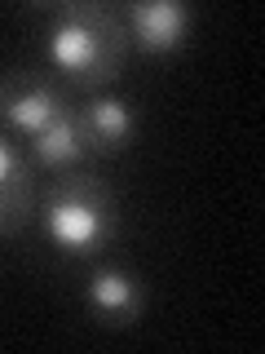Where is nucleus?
I'll return each mask as SVG.
<instances>
[{
    "label": "nucleus",
    "mask_w": 265,
    "mask_h": 354,
    "mask_svg": "<svg viewBox=\"0 0 265 354\" xmlns=\"http://www.w3.org/2000/svg\"><path fill=\"white\" fill-rule=\"evenodd\" d=\"M75 120H80V133H84L93 160H102V155H119L132 142V133H137L132 102L119 97L115 88H97V93L75 97Z\"/></svg>",
    "instance_id": "6"
},
{
    "label": "nucleus",
    "mask_w": 265,
    "mask_h": 354,
    "mask_svg": "<svg viewBox=\"0 0 265 354\" xmlns=\"http://www.w3.org/2000/svg\"><path fill=\"white\" fill-rule=\"evenodd\" d=\"M71 102H75V93L62 80H53L44 66L14 62L9 71H0V129L18 142L36 138Z\"/></svg>",
    "instance_id": "3"
},
{
    "label": "nucleus",
    "mask_w": 265,
    "mask_h": 354,
    "mask_svg": "<svg viewBox=\"0 0 265 354\" xmlns=\"http://www.w3.org/2000/svg\"><path fill=\"white\" fill-rule=\"evenodd\" d=\"M36 221L58 257L97 261L119 235V199L93 169L53 177L36 199Z\"/></svg>",
    "instance_id": "2"
},
{
    "label": "nucleus",
    "mask_w": 265,
    "mask_h": 354,
    "mask_svg": "<svg viewBox=\"0 0 265 354\" xmlns=\"http://www.w3.org/2000/svg\"><path fill=\"white\" fill-rule=\"evenodd\" d=\"M27 147V160L36 164V173L44 177H62V173H75V169H88V142L80 133V120H75V102L62 111L58 120H49L36 138L22 142Z\"/></svg>",
    "instance_id": "8"
},
{
    "label": "nucleus",
    "mask_w": 265,
    "mask_h": 354,
    "mask_svg": "<svg viewBox=\"0 0 265 354\" xmlns=\"http://www.w3.org/2000/svg\"><path fill=\"white\" fill-rule=\"evenodd\" d=\"M36 164L27 160V147L0 129V239L18 235L36 217Z\"/></svg>",
    "instance_id": "7"
},
{
    "label": "nucleus",
    "mask_w": 265,
    "mask_h": 354,
    "mask_svg": "<svg viewBox=\"0 0 265 354\" xmlns=\"http://www.w3.org/2000/svg\"><path fill=\"white\" fill-rule=\"evenodd\" d=\"M128 49L132 40L124 27V5L62 0V5H49L40 18L44 71L80 97L115 84L124 75Z\"/></svg>",
    "instance_id": "1"
},
{
    "label": "nucleus",
    "mask_w": 265,
    "mask_h": 354,
    "mask_svg": "<svg viewBox=\"0 0 265 354\" xmlns=\"http://www.w3.org/2000/svg\"><path fill=\"white\" fill-rule=\"evenodd\" d=\"M124 27L132 49L164 58V53L186 49L195 31V9L186 0H137V5H124Z\"/></svg>",
    "instance_id": "5"
},
{
    "label": "nucleus",
    "mask_w": 265,
    "mask_h": 354,
    "mask_svg": "<svg viewBox=\"0 0 265 354\" xmlns=\"http://www.w3.org/2000/svg\"><path fill=\"white\" fill-rule=\"evenodd\" d=\"M84 310L102 328H128L146 310V288L128 266L97 257L88 261V274H84Z\"/></svg>",
    "instance_id": "4"
}]
</instances>
